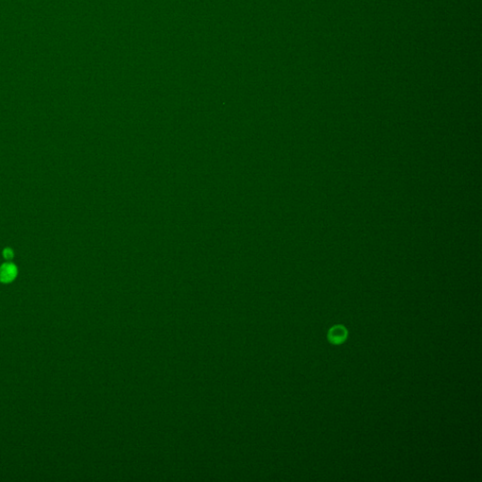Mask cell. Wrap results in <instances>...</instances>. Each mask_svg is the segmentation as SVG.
<instances>
[{
  "mask_svg": "<svg viewBox=\"0 0 482 482\" xmlns=\"http://www.w3.org/2000/svg\"><path fill=\"white\" fill-rule=\"evenodd\" d=\"M348 332L343 326H335L329 332V339L334 344H341L347 338Z\"/></svg>",
  "mask_w": 482,
  "mask_h": 482,
  "instance_id": "1",
  "label": "cell"
},
{
  "mask_svg": "<svg viewBox=\"0 0 482 482\" xmlns=\"http://www.w3.org/2000/svg\"><path fill=\"white\" fill-rule=\"evenodd\" d=\"M17 269L13 264H5L0 268V281L10 282L16 277Z\"/></svg>",
  "mask_w": 482,
  "mask_h": 482,
  "instance_id": "2",
  "label": "cell"
},
{
  "mask_svg": "<svg viewBox=\"0 0 482 482\" xmlns=\"http://www.w3.org/2000/svg\"><path fill=\"white\" fill-rule=\"evenodd\" d=\"M12 255H13V254L9 250H6L5 251V256H6V258H11Z\"/></svg>",
  "mask_w": 482,
  "mask_h": 482,
  "instance_id": "3",
  "label": "cell"
}]
</instances>
